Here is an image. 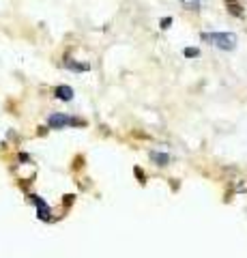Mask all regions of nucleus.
<instances>
[{
    "label": "nucleus",
    "instance_id": "obj_1",
    "mask_svg": "<svg viewBox=\"0 0 247 258\" xmlns=\"http://www.w3.org/2000/svg\"><path fill=\"white\" fill-rule=\"evenodd\" d=\"M202 41L211 43L215 47H219V50H234L236 47V35L234 32H202L200 35Z\"/></svg>",
    "mask_w": 247,
    "mask_h": 258
},
{
    "label": "nucleus",
    "instance_id": "obj_2",
    "mask_svg": "<svg viewBox=\"0 0 247 258\" xmlns=\"http://www.w3.org/2000/svg\"><path fill=\"white\" fill-rule=\"evenodd\" d=\"M47 125H50L52 129H65V127H79V125H84V120L73 118L69 114H52V116H47Z\"/></svg>",
    "mask_w": 247,
    "mask_h": 258
},
{
    "label": "nucleus",
    "instance_id": "obj_3",
    "mask_svg": "<svg viewBox=\"0 0 247 258\" xmlns=\"http://www.w3.org/2000/svg\"><path fill=\"white\" fill-rule=\"evenodd\" d=\"M28 200L33 205H37V215H39V220L41 222H50L52 220V209L47 207V203L41 198V196H37V194H30Z\"/></svg>",
    "mask_w": 247,
    "mask_h": 258
},
{
    "label": "nucleus",
    "instance_id": "obj_4",
    "mask_svg": "<svg viewBox=\"0 0 247 258\" xmlns=\"http://www.w3.org/2000/svg\"><path fill=\"white\" fill-rule=\"evenodd\" d=\"M54 93H56V97L60 101H71V99H73V88H71V86H58Z\"/></svg>",
    "mask_w": 247,
    "mask_h": 258
},
{
    "label": "nucleus",
    "instance_id": "obj_5",
    "mask_svg": "<svg viewBox=\"0 0 247 258\" xmlns=\"http://www.w3.org/2000/svg\"><path fill=\"white\" fill-rule=\"evenodd\" d=\"M65 67L71 69V71H89L91 64H86V62H75L73 58H65Z\"/></svg>",
    "mask_w": 247,
    "mask_h": 258
},
{
    "label": "nucleus",
    "instance_id": "obj_6",
    "mask_svg": "<svg viewBox=\"0 0 247 258\" xmlns=\"http://www.w3.org/2000/svg\"><path fill=\"white\" fill-rule=\"evenodd\" d=\"M150 159H153L157 166H168L170 164V155H168V153H157V151H153V153H150Z\"/></svg>",
    "mask_w": 247,
    "mask_h": 258
},
{
    "label": "nucleus",
    "instance_id": "obj_7",
    "mask_svg": "<svg viewBox=\"0 0 247 258\" xmlns=\"http://www.w3.org/2000/svg\"><path fill=\"white\" fill-rule=\"evenodd\" d=\"M183 5L187 7V9H191V11H198L200 9V0H181Z\"/></svg>",
    "mask_w": 247,
    "mask_h": 258
},
{
    "label": "nucleus",
    "instance_id": "obj_8",
    "mask_svg": "<svg viewBox=\"0 0 247 258\" xmlns=\"http://www.w3.org/2000/svg\"><path fill=\"white\" fill-rule=\"evenodd\" d=\"M183 54H185V56H187V58H196V56H198V54H200V52H198V50H196V47H185V50H183Z\"/></svg>",
    "mask_w": 247,
    "mask_h": 258
},
{
    "label": "nucleus",
    "instance_id": "obj_9",
    "mask_svg": "<svg viewBox=\"0 0 247 258\" xmlns=\"http://www.w3.org/2000/svg\"><path fill=\"white\" fill-rule=\"evenodd\" d=\"M170 24H172V18H163V20H161V28H163V30L170 28Z\"/></svg>",
    "mask_w": 247,
    "mask_h": 258
}]
</instances>
